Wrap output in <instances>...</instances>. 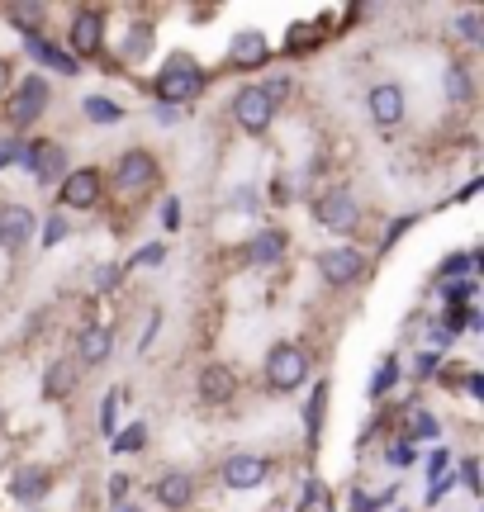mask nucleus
I'll return each instance as SVG.
<instances>
[{"label":"nucleus","mask_w":484,"mask_h":512,"mask_svg":"<svg viewBox=\"0 0 484 512\" xmlns=\"http://www.w3.org/2000/svg\"><path fill=\"white\" fill-rule=\"evenodd\" d=\"M200 91H205V72L190 57H171L167 67L157 72V100L162 105H190Z\"/></svg>","instance_id":"f257e3e1"},{"label":"nucleus","mask_w":484,"mask_h":512,"mask_svg":"<svg viewBox=\"0 0 484 512\" xmlns=\"http://www.w3.org/2000/svg\"><path fill=\"white\" fill-rule=\"evenodd\" d=\"M304 375H309V356H304L295 342L271 347V356H266V380H271V389H299Z\"/></svg>","instance_id":"f03ea898"},{"label":"nucleus","mask_w":484,"mask_h":512,"mask_svg":"<svg viewBox=\"0 0 484 512\" xmlns=\"http://www.w3.org/2000/svg\"><path fill=\"white\" fill-rule=\"evenodd\" d=\"M100 190H105V176H100L95 166H81V171H67V176H62L57 200H62V209H95V204H100Z\"/></svg>","instance_id":"7ed1b4c3"},{"label":"nucleus","mask_w":484,"mask_h":512,"mask_svg":"<svg viewBox=\"0 0 484 512\" xmlns=\"http://www.w3.org/2000/svg\"><path fill=\"white\" fill-rule=\"evenodd\" d=\"M233 114H238V124L247 128V133H266L271 119H276V100L261 91V86H242V91L233 95Z\"/></svg>","instance_id":"20e7f679"},{"label":"nucleus","mask_w":484,"mask_h":512,"mask_svg":"<svg viewBox=\"0 0 484 512\" xmlns=\"http://www.w3.org/2000/svg\"><path fill=\"white\" fill-rule=\"evenodd\" d=\"M19 166H29V171H34V176H38L43 185H57L62 176H67V152H62L57 143H48V138H43V143H29V147H24Z\"/></svg>","instance_id":"39448f33"},{"label":"nucleus","mask_w":484,"mask_h":512,"mask_svg":"<svg viewBox=\"0 0 484 512\" xmlns=\"http://www.w3.org/2000/svg\"><path fill=\"white\" fill-rule=\"evenodd\" d=\"M314 219L323 223V228H333V233H352L361 214H356V200L347 190H328V195H318Z\"/></svg>","instance_id":"423d86ee"},{"label":"nucleus","mask_w":484,"mask_h":512,"mask_svg":"<svg viewBox=\"0 0 484 512\" xmlns=\"http://www.w3.org/2000/svg\"><path fill=\"white\" fill-rule=\"evenodd\" d=\"M318 271H323L328 285H352L356 275L366 271V256L356 252V247H333V252L318 256Z\"/></svg>","instance_id":"0eeeda50"},{"label":"nucleus","mask_w":484,"mask_h":512,"mask_svg":"<svg viewBox=\"0 0 484 512\" xmlns=\"http://www.w3.org/2000/svg\"><path fill=\"white\" fill-rule=\"evenodd\" d=\"M43 105H48V81H43V76H29V81L19 86L15 105H10V119H15L19 128L34 124L38 114H43Z\"/></svg>","instance_id":"6e6552de"},{"label":"nucleus","mask_w":484,"mask_h":512,"mask_svg":"<svg viewBox=\"0 0 484 512\" xmlns=\"http://www.w3.org/2000/svg\"><path fill=\"white\" fill-rule=\"evenodd\" d=\"M34 214L24 209V204H5L0 209V247L5 252H15V247H24L29 242V233H34Z\"/></svg>","instance_id":"1a4fd4ad"},{"label":"nucleus","mask_w":484,"mask_h":512,"mask_svg":"<svg viewBox=\"0 0 484 512\" xmlns=\"http://www.w3.org/2000/svg\"><path fill=\"white\" fill-rule=\"evenodd\" d=\"M266 460L261 456H247V451H238V456H228L224 460V484L228 489H257L261 479H266Z\"/></svg>","instance_id":"9d476101"},{"label":"nucleus","mask_w":484,"mask_h":512,"mask_svg":"<svg viewBox=\"0 0 484 512\" xmlns=\"http://www.w3.org/2000/svg\"><path fill=\"white\" fill-rule=\"evenodd\" d=\"M100 43H105V19L95 15V10H81L72 19V53L76 57H95L100 53Z\"/></svg>","instance_id":"9b49d317"},{"label":"nucleus","mask_w":484,"mask_h":512,"mask_svg":"<svg viewBox=\"0 0 484 512\" xmlns=\"http://www.w3.org/2000/svg\"><path fill=\"white\" fill-rule=\"evenodd\" d=\"M152 176H157V166H152L148 152H124L119 166H114V185H119V190H143Z\"/></svg>","instance_id":"f8f14e48"},{"label":"nucleus","mask_w":484,"mask_h":512,"mask_svg":"<svg viewBox=\"0 0 484 512\" xmlns=\"http://www.w3.org/2000/svg\"><path fill=\"white\" fill-rule=\"evenodd\" d=\"M266 57H271V48H266V38H261L257 29H242V34H233V48H228V62H233V67L257 72Z\"/></svg>","instance_id":"ddd939ff"},{"label":"nucleus","mask_w":484,"mask_h":512,"mask_svg":"<svg viewBox=\"0 0 484 512\" xmlns=\"http://www.w3.org/2000/svg\"><path fill=\"white\" fill-rule=\"evenodd\" d=\"M371 119L380 128H394L404 119V91L399 86H375L371 91Z\"/></svg>","instance_id":"4468645a"},{"label":"nucleus","mask_w":484,"mask_h":512,"mask_svg":"<svg viewBox=\"0 0 484 512\" xmlns=\"http://www.w3.org/2000/svg\"><path fill=\"white\" fill-rule=\"evenodd\" d=\"M233 389H238V384H233V370L228 366H205L200 370V399L205 403H228L233 399Z\"/></svg>","instance_id":"2eb2a0df"},{"label":"nucleus","mask_w":484,"mask_h":512,"mask_svg":"<svg viewBox=\"0 0 484 512\" xmlns=\"http://www.w3.org/2000/svg\"><path fill=\"white\" fill-rule=\"evenodd\" d=\"M24 48H29V53L38 57V62H48V67H57V72H67V76L76 72V57H67L62 48H53V43H48L43 34H24Z\"/></svg>","instance_id":"dca6fc26"},{"label":"nucleus","mask_w":484,"mask_h":512,"mask_svg":"<svg viewBox=\"0 0 484 512\" xmlns=\"http://www.w3.org/2000/svg\"><path fill=\"white\" fill-rule=\"evenodd\" d=\"M190 494H195L190 475H162V484H157V503L162 508H186Z\"/></svg>","instance_id":"f3484780"},{"label":"nucleus","mask_w":484,"mask_h":512,"mask_svg":"<svg viewBox=\"0 0 484 512\" xmlns=\"http://www.w3.org/2000/svg\"><path fill=\"white\" fill-rule=\"evenodd\" d=\"M110 351H114L110 328H86L81 332V361H86V366H100Z\"/></svg>","instance_id":"a211bd4d"},{"label":"nucleus","mask_w":484,"mask_h":512,"mask_svg":"<svg viewBox=\"0 0 484 512\" xmlns=\"http://www.w3.org/2000/svg\"><path fill=\"white\" fill-rule=\"evenodd\" d=\"M15 498H24V503H34V498H43L48 494V470H19L15 475V489H10Z\"/></svg>","instance_id":"6ab92c4d"},{"label":"nucleus","mask_w":484,"mask_h":512,"mask_svg":"<svg viewBox=\"0 0 484 512\" xmlns=\"http://www.w3.org/2000/svg\"><path fill=\"white\" fill-rule=\"evenodd\" d=\"M280 252H285V233H261L257 242H252V261H261V266H271V261H280Z\"/></svg>","instance_id":"aec40b11"},{"label":"nucleus","mask_w":484,"mask_h":512,"mask_svg":"<svg viewBox=\"0 0 484 512\" xmlns=\"http://www.w3.org/2000/svg\"><path fill=\"white\" fill-rule=\"evenodd\" d=\"M81 110H86V119H91V124H119V119H124V110H119L114 100H105V95H91Z\"/></svg>","instance_id":"412c9836"},{"label":"nucleus","mask_w":484,"mask_h":512,"mask_svg":"<svg viewBox=\"0 0 484 512\" xmlns=\"http://www.w3.org/2000/svg\"><path fill=\"white\" fill-rule=\"evenodd\" d=\"M72 366H67V361H53V366H48V380H43V394H48V399H62V394H67V389H72Z\"/></svg>","instance_id":"4be33fe9"},{"label":"nucleus","mask_w":484,"mask_h":512,"mask_svg":"<svg viewBox=\"0 0 484 512\" xmlns=\"http://www.w3.org/2000/svg\"><path fill=\"white\" fill-rule=\"evenodd\" d=\"M143 441H148V427H143V422H133V427H124V432L114 437V456H133Z\"/></svg>","instance_id":"5701e85b"},{"label":"nucleus","mask_w":484,"mask_h":512,"mask_svg":"<svg viewBox=\"0 0 484 512\" xmlns=\"http://www.w3.org/2000/svg\"><path fill=\"white\" fill-rule=\"evenodd\" d=\"M10 19H15L19 29L29 34V29H34L38 19H43V5H10Z\"/></svg>","instance_id":"b1692460"},{"label":"nucleus","mask_w":484,"mask_h":512,"mask_svg":"<svg viewBox=\"0 0 484 512\" xmlns=\"http://www.w3.org/2000/svg\"><path fill=\"white\" fill-rule=\"evenodd\" d=\"M447 91L456 100H470V81H466V67H447Z\"/></svg>","instance_id":"393cba45"},{"label":"nucleus","mask_w":484,"mask_h":512,"mask_svg":"<svg viewBox=\"0 0 484 512\" xmlns=\"http://www.w3.org/2000/svg\"><path fill=\"white\" fill-rule=\"evenodd\" d=\"M323 399H328V384H318L314 403H309V432H314V437H318V422H323Z\"/></svg>","instance_id":"a878e982"},{"label":"nucleus","mask_w":484,"mask_h":512,"mask_svg":"<svg viewBox=\"0 0 484 512\" xmlns=\"http://www.w3.org/2000/svg\"><path fill=\"white\" fill-rule=\"evenodd\" d=\"M413 437H437V418L423 408H413Z\"/></svg>","instance_id":"bb28decb"},{"label":"nucleus","mask_w":484,"mask_h":512,"mask_svg":"<svg viewBox=\"0 0 484 512\" xmlns=\"http://www.w3.org/2000/svg\"><path fill=\"white\" fill-rule=\"evenodd\" d=\"M480 29H484V19H480V10H466V15H461V34L470 38V43H480Z\"/></svg>","instance_id":"cd10ccee"},{"label":"nucleus","mask_w":484,"mask_h":512,"mask_svg":"<svg viewBox=\"0 0 484 512\" xmlns=\"http://www.w3.org/2000/svg\"><path fill=\"white\" fill-rule=\"evenodd\" d=\"M394 380H399V366H394V361H385V366H380V375H375V384H371V394H385Z\"/></svg>","instance_id":"c85d7f7f"},{"label":"nucleus","mask_w":484,"mask_h":512,"mask_svg":"<svg viewBox=\"0 0 484 512\" xmlns=\"http://www.w3.org/2000/svg\"><path fill=\"white\" fill-rule=\"evenodd\" d=\"M19 157H24V143H10V138H5V143H0V166H15Z\"/></svg>","instance_id":"c756f323"},{"label":"nucleus","mask_w":484,"mask_h":512,"mask_svg":"<svg viewBox=\"0 0 484 512\" xmlns=\"http://www.w3.org/2000/svg\"><path fill=\"white\" fill-rule=\"evenodd\" d=\"M390 460H394V465H413V441H394Z\"/></svg>","instance_id":"7c9ffc66"},{"label":"nucleus","mask_w":484,"mask_h":512,"mask_svg":"<svg viewBox=\"0 0 484 512\" xmlns=\"http://www.w3.org/2000/svg\"><path fill=\"white\" fill-rule=\"evenodd\" d=\"M461 479H466L470 494H480V465H475V460H466V465H461Z\"/></svg>","instance_id":"2f4dec72"},{"label":"nucleus","mask_w":484,"mask_h":512,"mask_svg":"<svg viewBox=\"0 0 484 512\" xmlns=\"http://www.w3.org/2000/svg\"><path fill=\"white\" fill-rule=\"evenodd\" d=\"M162 256H167V247H162V242H148V247L138 252V261H143V266H157Z\"/></svg>","instance_id":"473e14b6"},{"label":"nucleus","mask_w":484,"mask_h":512,"mask_svg":"<svg viewBox=\"0 0 484 512\" xmlns=\"http://www.w3.org/2000/svg\"><path fill=\"white\" fill-rule=\"evenodd\" d=\"M162 228H181V204L176 200L162 204Z\"/></svg>","instance_id":"72a5a7b5"},{"label":"nucleus","mask_w":484,"mask_h":512,"mask_svg":"<svg viewBox=\"0 0 484 512\" xmlns=\"http://www.w3.org/2000/svg\"><path fill=\"white\" fill-rule=\"evenodd\" d=\"M110 498L119 503V508H124V498H129V479H124V475H114V479H110Z\"/></svg>","instance_id":"f704fd0d"},{"label":"nucleus","mask_w":484,"mask_h":512,"mask_svg":"<svg viewBox=\"0 0 484 512\" xmlns=\"http://www.w3.org/2000/svg\"><path fill=\"white\" fill-rule=\"evenodd\" d=\"M114 403H119V394H110L105 408H100V427H105V432H114Z\"/></svg>","instance_id":"c9c22d12"},{"label":"nucleus","mask_w":484,"mask_h":512,"mask_svg":"<svg viewBox=\"0 0 484 512\" xmlns=\"http://www.w3.org/2000/svg\"><path fill=\"white\" fill-rule=\"evenodd\" d=\"M62 233H67V223H62V219H53V223H48V233H43V242L53 247V242H62Z\"/></svg>","instance_id":"e433bc0d"},{"label":"nucleus","mask_w":484,"mask_h":512,"mask_svg":"<svg viewBox=\"0 0 484 512\" xmlns=\"http://www.w3.org/2000/svg\"><path fill=\"white\" fill-rule=\"evenodd\" d=\"M475 266V256H451L447 261V275H456V271H470Z\"/></svg>","instance_id":"4c0bfd02"},{"label":"nucleus","mask_w":484,"mask_h":512,"mask_svg":"<svg viewBox=\"0 0 484 512\" xmlns=\"http://www.w3.org/2000/svg\"><path fill=\"white\" fill-rule=\"evenodd\" d=\"M114 280H119V271H114V266H110V271L95 275V285H100V290H105V285H114Z\"/></svg>","instance_id":"58836bf2"},{"label":"nucleus","mask_w":484,"mask_h":512,"mask_svg":"<svg viewBox=\"0 0 484 512\" xmlns=\"http://www.w3.org/2000/svg\"><path fill=\"white\" fill-rule=\"evenodd\" d=\"M5 86H10V62H0V95H5Z\"/></svg>","instance_id":"ea45409f"},{"label":"nucleus","mask_w":484,"mask_h":512,"mask_svg":"<svg viewBox=\"0 0 484 512\" xmlns=\"http://www.w3.org/2000/svg\"><path fill=\"white\" fill-rule=\"evenodd\" d=\"M119 512H143V508H119Z\"/></svg>","instance_id":"a19ab883"}]
</instances>
